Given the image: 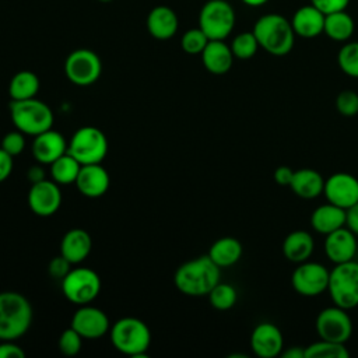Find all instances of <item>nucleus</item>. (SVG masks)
<instances>
[{"label": "nucleus", "mask_w": 358, "mask_h": 358, "mask_svg": "<svg viewBox=\"0 0 358 358\" xmlns=\"http://www.w3.org/2000/svg\"><path fill=\"white\" fill-rule=\"evenodd\" d=\"M221 267L208 255L194 257L178 267L173 275L175 287L185 295L203 296L220 282Z\"/></svg>", "instance_id": "obj_1"}, {"label": "nucleus", "mask_w": 358, "mask_h": 358, "mask_svg": "<svg viewBox=\"0 0 358 358\" xmlns=\"http://www.w3.org/2000/svg\"><path fill=\"white\" fill-rule=\"evenodd\" d=\"M257 43L262 49L273 56L288 55L295 43V32L291 21L277 13L262 15L253 25Z\"/></svg>", "instance_id": "obj_2"}, {"label": "nucleus", "mask_w": 358, "mask_h": 358, "mask_svg": "<svg viewBox=\"0 0 358 358\" xmlns=\"http://www.w3.org/2000/svg\"><path fill=\"white\" fill-rule=\"evenodd\" d=\"M31 302L17 291L0 292V341L17 340L32 323Z\"/></svg>", "instance_id": "obj_3"}, {"label": "nucleus", "mask_w": 358, "mask_h": 358, "mask_svg": "<svg viewBox=\"0 0 358 358\" xmlns=\"http://www.w3.org/2000/svg\"><path fill=\"white\" fill-rule=\"evenodd\" d=\"M110 341L122 354L133 358H145L151 343V331L143 320L127 316L110 326Z\"/></svg>", "instance_id": "obj_4"}, {"label": "nucleus", "mask_w": 358, "mask_h": 358, "mask_svg": "<svg viewBox=\"0 0 358 358\" xmlns=\"http://www.w3.org/2000/svg\"><path fill=\"white\" fill-rule=\"evenodd\" d=\"M10 116L17 130L34 137L52 129L55 120L50 106L36 98L11 101Z\"/></svg>", "instance_id": "obj_5"}, {"label": "nucleus", "mask_w": 358, "mask_h": 358, "mask_svg": "<svg viewBox=\"0 0 358 358\" xmlns=\"http://www.w3.org/2000/svg\"><path fill=\"white\" fill-rule=\"evenodd\" d=\"M327 291L334 305L347 310L358 306V262L336 264L329 275Z\"/></svg>", "instance_id": "obj_6"}, {"label": "nucleus", "mask_w": 358, "mask_h": 358, "mask_svg": "<svg viewBox=\"0 0 358 358\" xmlns=\"http://www.w3.org/2000/svg\"><path fill=\"white\" fill-rule=\"evenodd\" d=\"M67 152L81 165L101 164L108 154V138L98 127L83 126L70 138Z\"/></svg>", "instance_id": "obj_7"}, {"label": "nucleus", "mask_w": 358, "mask_h": 358, "mask_svg": "<svg viewBox=\"0 0 358 358\" xmlns=\"http://www.w3.org/2000/svg\"><path fill=\"white\" fill-rule=\"evenodd\" d=\"M235 27V10L225 0H208L199 14V28L210 41H224Z\"/></svg>", "instance_id": "obj_8"}, {"label": "nucleus", "mask_w": 358, "mask_h": 358, "mask_svg": "<svg viewBox=\"0 0 358 358\" xmlns=\"http://www.w3.org/2000/svg\"><path fill=\"white\" fill-rule=\"evenodd\" d=\"M101 291V278L98 273L88 267L71 268L62 280V292L67 301L76 305L92 302Z\"/></svg>", "instance_id": "obj_9"}, {"label": "nucleus", "mask_w": 358, "mask_h": 358, "mask_svg": "<svg viewBox=\"0 0 358 358\" xmlns=\"http://www.w3.org/2000/svg\"><path fill=\"white\" fill-rule=\"evenodd\" d=\"M64 73L70 83L87 87L98 81L102 73L99 56L91 49H76L64 62Z\"/></svg>", "instance_id": "obj_10"}, {"label": "nucleus", "mask_w": 358, "mask_h": 358, "mask_svg": "<svg viewBox=\"0 0 358 358\" xmlns=\"http://www.w3.org/2000/svg\"><path fill=\"white\" fill-rule=\"evenodd\" d=\"M315 327L322 340L334 343L345 344L352 334V322L347 309L337 305L322 309L316 317Z\"/></svg>", "instance_id": "obj_11"}, {"label": "nucleus", "mask_w": 358, "mask_h": 358, "mask_svg": "<svg viewBox=\"0 0 358 358\" xmlns=\"http://www.w3.org/2000/svg\"><path fill=\"white\" fill-rule=\"evenodd\" d=\"M330 271L317 262L298 263L291 275V285L302 296H317L327 291Z\"/></svg>", "instance_id": "obj_12"}, {"label": "nucleus", "mask_w": 358, "mask_h": 358, "mask_svg": "<svg viewBox=\"0 0 358 358\" xmlns=\"http://www.w3.org/2000/svg\"><path fill=\"white\" fill-rule=\"evenodd\" d=\"M84 340L101 338L110 329L106 313L91 305H80L71 317L70 324Z\"/></svg>", "instance_id": "obj_13"}, {"label": "nucleus", "mask_w": 358, "mask_h": 358, "mask_svg": "<svg viewBox=\"0 0 358 358\" xmlns=\"http://www.w3.org/2000/svg\"><path fill=\"white\" fill-rule=\"evenodd\" d=\"M323 193L329 203L347 210L358 203V179L347 172H336L324 179Z\"/></svg>", "instance_id": "obj_14"}, {"label": "nucleus", "mask_w": 358, "mask_h": 358, "mask_svg": "<svg viewBox=\"0 0 358 358\" xmlns=\"http://www.w3.org/2000/svg\"><path fill=\"white\" fill-rule=\"evenodd\" d=\"M28 206L39 217L53 215L62 206V192L55 180H39L32 183L28 192Z\"/></svg>", "instance_id": "obj_15"}, {"label": "nucleus", "mask_w": 358, "mask_h": 358, "mask_svg": "<svg viewBox=\"0 0 358 358\" xmlns=\"http://www.w3.org/2000/svg\"><path fill=\"white\" fill-rule=\"evenodd\" d=\"M250 348L260 358L280 357L284 350V337L281 330L270 322L259 323L250 334Z\"/></svg>", "instance_id": "obj_16"}, {"label": "nucleus", "mask_w": 358, "mask_h": 358, "mask_svg": "<svg viewBox=\"0 0 358 358\" xmlns=\"http://www.w3.org/2000/svg\"><path fill=\"white\" fill-rule=\"evenodd\" d=\"M357 248V235L348 227H341L324 238V253L334 264L354 260Z\"/></svg>", "instance_id": "obj_17"}, {"label": "nucleus", "mask_w": 358, "mask_h": 358, "mask_svg": "<svg viewBox=\"0 0 358 358\" xmlns=\"http://www.w3.org/2000/svg\"><path fill=\"white\" fill-rule=\"evenodd\" d=\"M67 152V143L62 133L49 129L34 137L32 155L39 164H52Z\"/></svg>", "instance_id": "obj_18"}, {"label": "nucleus", "mask_w": 358, "mask_h": 358, "mask_svg": "<svg viewBox=\"0 0 358 358\" xmlns=\"http://www.w3.org/2000/svg\"><path fill=\"white\" fill-rule=\"evenodd\" d=\"M110 178L101 164L81 165L76 180L78 192L87 197H101L109 189Z\"/></svg>", "instance_id": "obj_19"}, {"label": "nucleus", "mask_w": 358, "mask_h": 358, "mask_svg": "<svg viewBox=\"0 0 358 358\" xmlns=\"http://www.w3.org/2000/svg\"><path fill=\"white\" fill-rule=\"evenodd\" d=\"M145 25H147L148 34L152 38L158 41H166L176 34L179 28V20L176 13L171 7L155 6L148 13Z\"/></svg>", "instance_id": "obj_20"}, {"label": "nucleus", "mask_w": 358, "mask_h": 358, "mask_svg": "<svg viewBox=\"0 0 358 358\" xmlns=\"http://www.w3.org/2000/svg\"><path fill=\"white\" fill-rule=\"evenodd\" d=\"M291 25L295 35L306 39L316 38L323 34L324 14L313 4L302 6L294 13Z\"/></svg>", "instance_id": "obj_21"}, {"label": "nucleus", "mask_w": 358, "mask_h": 358, "mask_svg": "<svg viewBox=\"0 0 358 358\" xmlns=\"http://www.w3.org/2000/svg\"><path fill=\"white\" fill-rule=\"evenodd\" d=\"M234 53L231 46L227 45L224 41L213 39L208 41L204 50L201 52V62L207 71L211 74H225L231 70L234 63Z\"/></svg>", "instance_id": "obj_22"}, {"label": "nucleus", "mask_w": 358, "mask_h": 358, "mask_svg": "<svg viewBox=\"0 0 358 358\" xmlns=\"http://www.w3.org/2000/svg\"><path fill=\"white\" fill-rule=\"evenodd\" d=\"M92 248V239L85 229L73 228L64 234L60 242V255L71 264H78L87 259Z\"/></svg>", "instance_id": "obj_23"}, {"label": "nucleus", "mask_w": 358, "mask_h": 358, "mask_svg": "<svg viewBox=\"0 0 358 358\" xmlns=\"http://www.w3.org/2000/svg\"><path fill=\"white\" fill-rule=\"evenodd\" d=\"M345 221L347 210L329 201L316 207L310 215L312 228L322 235H327L341 227H345Z\"/></svg>", "instance_id": "obj_24"}, {"label": "nucleus", "mask_w": 358, "mask_h": 358, "mask_svg": "<svg viewBox=\"0 0 358 358\" xmlns=\"http://www.w3.org/2000/svg\"><path fill=\"white\" fill-rule=\"evenodd\" d=\"M313 250L315 241L308 231H292L285 236L282 242V255L292 263H302L309 260Z\"/></svg>", "instance_id": "obj_25"}, {"label": "nucleus", "mask_w": 358, "mask_h": 358, "mask_svg": "<svg viewBox=\"0 0 358 358\" xmlns=\"http://www.w3.org/2000/svg\"><path fill=\"white\" fill-rule=\"evenodd\" d=\"M289 187L301 199H316L323 193L324 179L316 169L301 168L294 171Z\"/></svg>", "instance_id": "obj_26"}, {"label": "nucleus", "mask_w": 358, "mask_h": 358, "mask_svg": "<svg viewBox=\"0 0 358 358\" xmlns=\"http://www.w3.org/2000/svg\"><path fill=\"white\" fill-rule=\"evenodd\" d=\"M242 243L234 236H222L217 239L208 250L210 259L218 267H229L239 262L242 257Z\"/></svg>", "instance_id": "obj_27"}, {"label": "nucleus", "mask_w": 358, "mask_h": 358, "mask_svg": "<svg viewBox=\"0 0 358 358\" xmlns=\"http://www.w3.org/2000/svg\"><path fill=\"white\" fill-rule=\"evenodd\" d=\"M355 29L352 17L345 11H336L324 15L323 32L336 42H347Z\"/></svg>", "instance_id": "obj_28"}, {"label": "nucleus", "mask_w": 358, "mask_h": 358, "mask_svg": "<svg viewBox=\"0 0 358 358\" xmlns=\"http://www.w3.org/2000/svg\"><path fill=\"white\" fill-rule=\"evenodd\" d=\"M41 87L39 77L29 70H21L13 76L8 84V94L13 101L35 98Z\"/></svg>", "instance_id": "obj_29"}, {"label": "nucleus", "mask_w": 358, "mask_h": 358, "mask_svg": "<svg viewBox=\"0 0 358 358\" xmlns=\"http://www.w3.org/2000/svg\"><path fill=\"white\" fill-rule=\"evenodd\" d=\"M80 169L81 164L69 152L63 154L50 164V175L57 185L76 183Z\"/></svg>", "instance_id": "obj_30"}, {"label": "nucleus", "mask_w": 358, "mask_h": 358, "mask_svg": "<svg viewBox=\"0 0 358 358\" xmlns=\"http://www.w3.org/2000/svg\"><path fill=\"white\" fill-rule=\"evenodd\" d=\"M350 351L344 343L319 340L305 347V358H348Z\"/></svg>", "instance_id": "obj_31"}, {"label": "nucleus", "mask_w": 358, "mask_h": 358, "mask_svg": "<svg viewBox=\"0 0 358 358\" xmlns=\"http://www.w3.org/2000/svg\"><path fill=\"white\" fill-rule=\"evenodd\" d=\"M208 299L213 308L217 310H228L231 309L238 299L236 289L227 282H218L210 292H208Z\"/></svg>", "instance_id": "obj_32"}, {"label": "nucleus", "mask_w": 358, "mask_h": 358, "mask_svg": "<svg viewBox=\"0 0 358 358\" xmlns=\"http://www.w3.org/2000/svg\"><path fill=\"white\" fill-rule=\"evenodd\" d=\"M231 50L234 53V57L241 59V60H248L252 59L257 49L260 48L257 43V39L255 36V34L250 32H241L238 34L232 42H231Z\"/></svg>", "instance_id": "obj_33"}, {"label": "nucleus", "mask_w": 358, "mask_h": 358, "mask_svg": "<svg viewBox=\"0 0 358 358\" xmlns=\"http://www.w3.org/2000/svg\"><path fill=\"white\" fill-rule=\"evenodd\" d=\"M337 63L344 74L358 78V42L343 45L337 55Z\"/></svg>", "instance_id": "obj_34"}, {"label": "nucleus", "mask_w": 358, "mask_h": 358, "mask_svg": "<svg viewBox=\"0 0 358 358\" xmlns=\"http://www.w3.org/2000/svg\"><path fill=\"white\" fill-rule=\"evenodd\" d=\"M207 35L197 27L187 29L180 38V48L187 55H201L206 45L208 43Z\"/></svg>", "instance_id": "obj_35"}, {"label": "nucleus", "mask_w": 358, "mask_h": 358, "mask_svg": "<svg viewBox=\"0 0 358 358\" xmlns=\"http://www.w3.org/2000/svg\"><path fill=\"white\" fill-rule=\"evenodd\" d=\"M83 337L70 326L69 329H66L60 337H59V343L57 347L60 350L62 354L67 355V357H74L80 352L81 345H83Z\"/></svg>", "instance_id": "obj_36"}, {"label": "nucleus", "mask_w": 358, "mask_h": 358, "mask_svg": "<svg viewBox=\"0 0 358 358\" xmlns=\"http://www.w3.org/2000/svg\"><path fill=\"white\" fill-rule=\"evenodd\" d=\"M334 103L338 113L345 117L358 115V94L352 90H343L338 92Z\"/></svg>", "instance_id": "obj_37"}, {"label": "nucleus", "mask_w": 358, "mask_h": 358, "mask_svg": "<svg viewBox=\"0 0 358 358\" xmlns=\"http://www.w3.org/2000/svg\"><path fill=\"white\" fill-rule=\"evenodd\" d=\"M0 147L7 151L11 157H17L20 155L24 148H25V134L21 133L20 130H13L8 131L7 134H4V137L1 138V144Z\"/></svg>", "instance_id": "obj_38"}, {"label": "nucleus", "mask_w": 358, "mask_h": 358, "mask_svg": "<svg viewBox=\"0 0 358 358\" xmlns=\"http://www.w3.org/2000/svg\"><path fill=\"white\" fill-rule=\"evenodd\" d=\"M71 263L64 257V256H56L53 257L50 262H49V266H48V271L49 274L56 278V280H63L69 271L71 270Z\"/></svg>", "instance_id": "obj_39"}, {"label": "nucleus", "mask_w": 358, "mask_h": 358, "mask_svg": "<svg viewBox=\"0 0 358 358\" xmlns=\"http://www.w3.org/2000/svg\"><path fill=\"white\" fill-rule=\"evenodd\" d=\"M350 0H310V4H313L316 8H319L324 15L336 11L345 10Z\"/></svg>", "instance_id": "obj_40"}, {"label": "nucleus", "mask_w": 358, "mask_h": 358, "mask_svg": "<svg viewBox=\"0 0 358 358\" xmlns=\"http://www.w3.org/2000/svg\"><path fill=\"white\" fill-rule=\"evenodd\" d=\"M25 351L14 343V340H4L0 343V358H24Z\"/></svg>", "instance_id": "obj_41"}, {"label": "nucleus", "mask_w": 358, "mask_h": 358, "mask_svg": "<svg viewBox=\"0 0 358 358\" xmlns=\"http://www.w3.org/2000/svg\"><path fill=\"white\" fill-rule=\"evenodd\" d=\"M13 158L7 151L0 147V183L4 182L13 171Z\"/></svg>", "instance_id": "obj_42"}, {"label": "nucleus", "mask_w": 358, "mask_h": 358, "mask_svg": "<svg viewBox=\"0 0 358 358\" xmlns=\"http://www.w3.org/2000/svg\"><path fill=\"white\" fill-rule=\"evenodd\" d=\"M273 176H274V182L277 185L289 186V183L292 180V176H294V171L287 165H281V166L275 168Z\"/></svg>", "instance_id": "obj_43"}, {"label": "nucleus", "mask_w": 358, "mask_h": 358, "mask_svg": "<svg viewBox=\"0 0 358 358\" xmlns=\"http://www.w3.org/2000/svg\"><path fill=\"white\" fill-rule=\"evenodd\" d=\"M345 227H348L358 236V203L347 208V221Z\"/></svg>", "instance_id": "obj_44"}, {"label": "nucleus", "mask_w": 358, "mask_h": 358, "mask_svg": "<svg viewBox=\"0 0 358 358\" xmlns=\"http://www.w3.org/2000/svg\"><path fill=\"white\" fill-rule=\"evenodd\" d=\"M280 357L281 358H305V348L299 345H292L287 350H282Z\"/></svg>", "instance_id": "obj_45"}, {"label": "nucleus", "mask_w": 358, "mask_h": 358, "mask_svg": "<svg viewBox=\"0 0 358 358\" xmlns=\"http://www.w3.org/2000/svg\"><path fill=\"white\" fill-rule=\"evenodd\" d=\"M27 176H28V179H29L32 183H35V182H39V180H43V179H45V171H43L41 166L34 165V166H31V168L28 169Z\"/></svg>", "instance_id": "obj_46"}, {"label": "nucleus", "mask_w": 358, "mask_h": 358, "mask_svg": "<svg viewBox=\"0 0 358 358\" xmlns=\"http://www.w3.org/2000/svg\"><path fill=\"white\" fill-rule=\"evenodd\" d=\"M241 1L250 7H259V6H263L264 3H267L268 0H241Z\"/></svg>", "instance_id": "obj_47"}, {"label": "nucleus", "mask_w": 358, "mask_h": 358, "mask_svg": "<svg viewBox=\"0 0 358 358\" xmlns=\"http://www.w3.org/2000/svg\"><path fill=\"white\" fill-rule=\"evenodd\" d=\"M98 1H102V3H108V1H112V0H98Z\"/></svg>", "instance_id": "obj_48"}]
</instances>
